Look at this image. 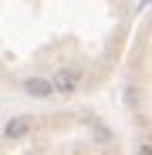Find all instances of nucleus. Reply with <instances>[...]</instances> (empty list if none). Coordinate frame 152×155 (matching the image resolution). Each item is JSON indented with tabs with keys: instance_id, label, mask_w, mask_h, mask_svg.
I'll list each match as a JSON object with an SVG mask.
<instances>
[{
	"instance_id": "nucleus-1",
	"label": "nucleus",
	"mask_w": 152,
	"mask_h": 155,
	"mask_svg": "<svg viewBox=\"0 0 152 155\" xmlns=\"http://www.w3.org/2000/svg\"><path fill=\"white\" fill-rule=\"evenodd\" d=\"M24 91H27L31 98H51V94H54L47 78H27V81H24Z\"/></svg>"
},
{
	"instance_id": "nucleus-2",
	"label": "nucleus",
	"mask_w": 152,
	"mask_h": 155,
	"mask_svg": "<svg viewBox=\"0 0 152 155\" xmlns=\"http://www.w3.org/2000/svg\"><path fill=\"white\" fill-rule=\"evenodd\" d=\"M27 132H31V118H27V115L10 118V121H7V128H4V135H7V138H24Z\"/></svg>"
},
{
	"instance_id": "nucleus-3",
	"label": "nucleus",
	"mask_w": 152,
	"mask_h": 155,
	"mask_svg": "<svg viewBox=\"0 0 152 155\" xmlns=\"http://www.w3.org/2000/svg\"><path fill=\"white\" fill-rule=\"evenodd\" d=\"M139 155H149V145H142V148H139Z\"/></svg>"
}]
</instances>
